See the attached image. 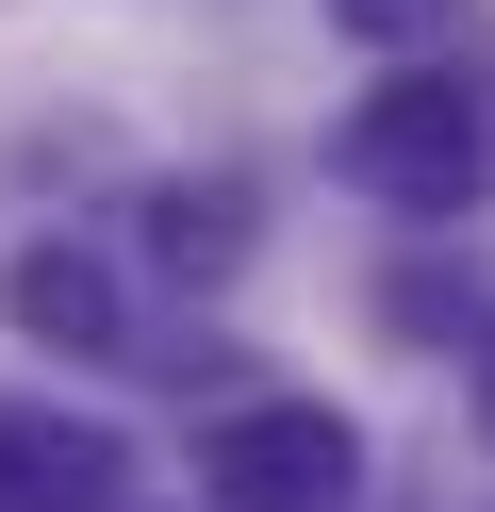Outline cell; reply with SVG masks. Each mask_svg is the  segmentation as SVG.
Returning a JSON list of instances; mask_svg holds the SVG:
<instances>
[{
    "mask_svg": "<svg viewBox=\"0 0 495 512\" xmlns=\"http://www.w3.org/2000/svg\"><path fill=\"white\" fill-rule=\"evenodd\" d=\"M132 446L99 413H50V397H0V512H116Z\"/></svg>",
    "mask_w": 495,
    "mask_h": 512,
    "instance_id": "obj_3",
    "label": "cell"
},
{
    "mask_svg": "<svg viewBox=\"0 0 495 512\" xmlns=\"http://www.w3.org/2000/svg\"><path fill=\"white\" fill-rule=\"evenodd\" d=\"M0 314L50 331V347H116V265H99V248H17V265H0Z\"/></svg>",
    "mask_w": 495,
    "mask_h": 512,
    "instance_id": "obj_4",
    "label": "cell"
},
{
    "mask_svg": "<svg viewBox=\"0 0 495 512\" xmlns=\"http://www.w3.org/2000/svg\"><path fill=\"white\" fill-rule=\"evenodd\" d=\"M330 166H347L363 199H396V215H462L495 149H479V100L413 67V83H380V100H363L347 133H330Z\"/></svg>",
    "mask_w": 495,
    "mask_h": 512,
    "instance_id": "obj_1",
    "label": "cell"
},
{
    "mask_svg": "<svg viewBox=\"0 0 495 512\" xmlns=\"http://www.w3.org/2000/svg\"><path fill=\"white\" fill-rule=\"evenodd\" d=\"M347 479H363V446H347L330 397H264V413H231L198 446V496L215 512H347Z\"/></svg>",
    "mask_w": 495,
    "mask_h": 512,
    "instance_id": "obj_2",
    "label": "cell"
},
{
    "mask_svg": "<svg viewBox=\"0 0 495 512\" xmlns=\"http://www.w3.org/2000/svg\"><path fill=\"white\" fill-rule=\"evenodd\" d=\"M462 0H330V34H363V50H429Z\"/></svg>",
    "mask_w": 495,
    "mask_h": 512,
    "instance_id": "obj_5",
    "label": "cell"
},
{
    "mask_svg": "<svg viewBox=\"0 0 495 512\" xmlns=\"http://www.w3.org/2000/svg\"><path fill=\"white\" fill-rule=\"evenodd\" d=\"M479 446H495V347H479Z\"/></svg>",
    "mask_w": 495,
    "mask_h": 512,
    "instance_id": "obj_6",
    "label": "cell"
}]
</instances>
